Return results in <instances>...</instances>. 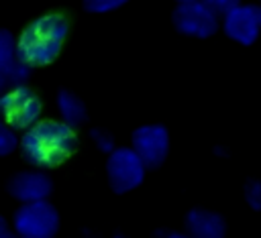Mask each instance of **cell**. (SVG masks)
<instances>
[{"mask_svg": "<svg viewBox=\"0 0 261 238\" xmlns=\"http://www.w3.org/2000/svg\"><path fill=\"white\" fill-rule=\"evenodd\" d=\"M75 132L71 124L45 120L35 124L20 140L24 161L41 167H55L71 157L75 151Z\"/></svg>", "mask_w": 261, "mask_h": 238, "instance_id": "1", "label": "cell"}, {"mask_svg": "<svg viewBox=\"0 0 261 238\" xmlns=\"http://www.w3.org/2000/svg\"><path fill=\"white\" fill-rule=\"evenodd\" d=\"M69 35V20L63 14H47L33 20L18 39L20 57L33 65H49L61 51Z\"/></svg>", "mask_w": 261, "mask_h": 238, "instance_id": "2", "label": "cell"}, {"mask_svg": "<svg viewBox=\"0 0 261 238\" xmlns=\"http://www.w3.org/2000/svg\"><path fill=\"white\" fill-rule=\"evenodd\" d=\"M59 228V216L55 207L45 201H24L14 212V230L24 238H49Z\"/></svg>", "mask_w": 261, "mask_h": 238, "instance_id": "3", "label": "cell"}, {"mask_svg": "<svg viewBox=\"0 0 261 238\" xmlns=\"http://www.w3.org/2000/svg\"><path fill=\"white\" fill-rule=\"evenodd\" d=\"M145 161L135 148H114L106 163L108 183L116 193H126L141 185L145 177Z\"/></svg>", "mask_w": 261, "mask_h": 238, "instance_id": "4", "label": "cell"}, {"mask_svg": "<svg viewBox=\"0 0 261 238\" xmlns=\"http://www.w3.org/2000/svg\"><path fill=\"white\" fill-rule=\"evenodd\" d=\"M173 26L190 37H210L218 31V14L204 2H177V8L173 10Z\"/></svg>", "mask_w": 261, "mask_h": 238, "instance_id": "5", "label": "cell"}, {"mask_svg": "<svg viewBox=\"0 0 261 238\" xmlns=\"http://www.w3.org/2000/svg\"><path fill=\"white\" fill-rule=\"evenodd\" d=\"M2 112H4L6 124L14 128H24L33 124L41 114V102L33 94V90L14 85V90L6 92L2 98Z\"/></svg>", "mask_w": 261, "mask_h": 238, "instance_id": "6", "label": "cell"}, {"mask_svg": "<svg viewBox=\"0 0 261 238\" xmlns=\"http://www.w3.org/2000/svg\"><path fill=\"white\" fill-rule=\"evenodd\" d=\"M133 148L145 161L147 167H159L169 151V134L161 124L141 126L133 132Z\"/></svg>", "mask_w": 261, "mask_h": 238, "instance_id": "7", "label": "cell"}, {"mask_svg": "<svg viewBox=\"0 0 261 238\" xmlns=\"http://www.w3.org/2000/svg\"><path fill=\"white\" fill-rule=\"evenodd\" d=\"M224 33L241 45H251L261 33V6L239 4L224 14Z\"/></svg>", "mask_w": 261, "mask_h": 238, "instance_id": "8", "label": "cell"}, {"mask_svg": "<svg viewBox=\"0 0 261 238\" xmlns=\"http://www.w3.org/2000/svg\"><path fill=\"white\" fill-rule=\"evenodd\" d=\"M29 63L18 53V43H14L8 31L0 33V81L6 85H22L29 77Z\"/></svg>", "mask_w": 261, "mask_h": 238, "instance_id": "9", "label": "cell"}, {"mask_svg": "<svg viewBox=\"0 0 261 238\" xmlns=\"http://www.w3.org/2000/svg\"><path fill=\"white\" fill-rule=\"evenodd\" d=\"M51 189H53L51 179L45 173H37V171H22L8 181V193L20 199L22 203L45 199L51 193Z\"/></svg>", "mask_w": 261, "mask_h": 238, "instance_id": "10", "label": "cell"}, {"mask_svg": "<svg viewBox=\"0 0 261 238\" xmlns=\"http://www.w3.org/2000/svg\"><path fill=\"white\" fill-rule=\"evenodd\" d=\"M186 230L196 238H222L226 224L222 216L208 210H190L186 216Z\"/></svg>", "mask_w": 261, "mask_h": 238, "instance_id": "11", "label": "cell"}, {"mask_svg": "<svg viewBox=\"0 0 261 238\" xmlns=\"http://www.w3.org/2000/svg\"><path fill=\"white\" fill-rule=\"evenodd\" d=\"M57 108H59L61 118L67 124H71V126L82 124L86 120V106H84V102L77 96H73L71 92H67V90H61L59 92V96H57Z\"/></svg>", "mask_w": 261, "mask_h": 238, "instance_id": "12", "label": "cell"}, {"mask_svg": "<svg viewBox=\"0 0 261 238\" xmlns=\"http://www.w3.org/2000/svg\"><path fill=\"white\" fill-rule=\"evenodd\" d=\"M128 0H84V8L88 12H110L118 6H122Z\"/></svg>", "mask_w": 261, "mask_h": 238, "instance_id": "13", "label": "cell"}, {"mask_svg": "<svg viewBox=\"0 0 261 238\" xmlns=\"http://www.w3.org/2000/svg\"><path fill=\"white\" fill-rule=\"evenodd\" d=\"M245 199L253 210L261 212V181H249L245 185Z\"/></svg>", "mask_w": 261, "mask_h": 238, "instance_id": "14", "label": "cell"}, {"mask_svg": "<svg viewBox=\"0 0 261 238\" xmlns=\"http://www.w3.org/2000/svg\"><path fill=\"white\" fill-rule=\"evenodd\" d=\"M92 138H94V142H96V146L100 151H104V153H112L114 151V138L108 132H104V130H92Z\"/></svg>", "mask_w": 261, "mask_h": 238, "instance_id": "15", "label": "cell"}, {"mask_svg": "<svg viewBox=\"0 0 261 238\" xmlns=\"http://www.w3.org/2000/svg\"><path fill=\"white\" fill-rule=\"evenodd\" d=\"M14 146H16V136H14V132L4 126V128L0 130V153H2V155H8Z\"/></svg>", "mask_w": 261, "mask_h": 238, "instance_id": "16", "label": "cell"}, {"mask_svg": "<svg viewBox=\"0 0 261 238\" xmlns=\"http://www.w3.org/2000/svg\"><path fill=\"white\" fill-rule=\"evenodd\" d=\"M216 14H226L234 6H239V0H204Z\"/></svg>", "mask_w": 261, "mask_h": 238, "instance_id": "17", "label": "cell"}, {"mask_svg": "<svg viewBox=\"0 0 261 238\" xmlns=\"http://www.w3.org/2000/svg\"><path fill=\"white\" fill-rule=\"evenodd\" d=\"M0 236H2V238H8V236H10V232H8V228H6V222H4V220H0Z\"/></svg>", "mask_w": 261, "mask_h": 238, "instance_id": "18", "label": "cell"}, {"mask_svg": "<svg viewBox=\"0 0 261 238\" xmlns=\"http://www.w3.org/2000/svg\"><path fill=\"white\" fill-rule=\"evenodd\" d=\"M175 2H194V0H175Z\"/></svg>", "mask_w": 261, "mask_h": 238, "instance_id": "19", "label": "cell"}]
</instances>
